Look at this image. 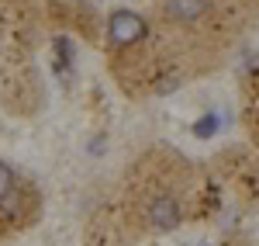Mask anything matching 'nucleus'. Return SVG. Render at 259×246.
Instances as JSON below:
<instances>
[{"label":"nucleus","mask_w":259,"mask_h":246,"mask_svg":"<svg viewBox=\"0 0 259 246\" xmlns=\"http://www.w3.org/2000/svg\"><path fill=\"white\" fill-rule=\"evenodd\" d=\"M218 128H221V118L214 111H207V115H200L197 122H194V135H197V139H211Z\"/></svg>","instance_id":"39448f33"},{"label":"nucleus","mask_w":259,"mask_h":246,"mask_svg":"<svg viewBox=\"0 0 259 246\" xmlns=\"http://www.w3.org/2000/svg\"><path fill=\"white\" fill-rule=\"evenodd\" d=\"M18 173L0 160V212H14L18 205Z\"/></svg>","instance_id":"20e7f679"},{"label":"nucleus","mask_w":259,"mask_h":246,"mask_svg":"<svg viewBox=\"0 0 259 246\" xmlns=\"http://www.w3.org/2000/svg\"><path fill=\"white\" fill-rule=\"evenodd\" d=\"M204 246H211V243H204Z\"/></svg>","instance_id":"423d86ee"},{"label":"nucleus","mask_w":259,"mask_h":246,"mask_svg":"<svg viewBox=\"0 0 259 246\" xmlns=\"http://www.w3.org/2000/svg\"><path fill=\"white\" fill-rule=\"evenodd\" d=\"M145 18L135 14V11H114L111 18H107V39L111 45H118V49H128V45H139L145 39Z\"/></svg>","instance_id":"f257e3e1"},{"label":"nucleus","mask_w":259,"mask_h":246,"mask_svg":"<svg viewBox=\"0 0 259 246\" xmlns=\"http://www.w3.org/2000/svg\"><path fill=\"white\" fill-rule=\"evenodd\" d=\"M204 11H207V0H166V14L173 21H183V24L197 21Z\"/></svg>","instance_id":"7ed1b4c3"},{"label":"nucleus","mask_w":259,"mask_h":246,"mask_svg":"<svg viewBox=\"0 0 259 246\" xmlns=\"http://www.w3.org/2000/svg\"><path fill=\"white\" fill-rule=\"evenodd\" d=\"M145 222L156 232H173L180 226V205L169 194H152L145 201Z\"/></svg>","instance_id":"f03ea898"}]
</instances>
